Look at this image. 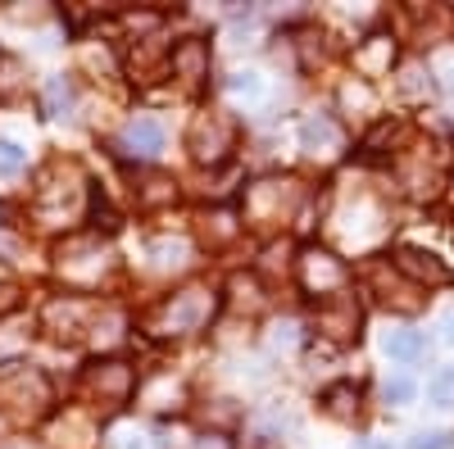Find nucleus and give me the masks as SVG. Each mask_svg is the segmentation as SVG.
Instances as JSON below:
<instances>
[{"mask_svg": "<svg viewBox=\"0 0 454 449\" xmlns=\"http://www.w3.org/2000/svg\"><path fill=\"white\" fill-rule=\"evenodd\" d=\"M340 100H346V109H368L372 105V96H368V87H346V91H340Z\"/></svg>", "mask_w": 454, "mask_h": 449, "instance_id": "obj_24", "label": "nucleus"}, {"mask_svg": "<svg viewBox=\"0 0 454 449\" xmlns=\"http://www.w3.org/2000/svg\"><path fill=\"white\" fill-rule=\"evenodd\" d=\"M300 205V186L291 177H269V182H254L250 196H246V209L254 222H282L291 209Z\"/></svg>", "mask_w": 454, "mask_h": 449, "instance_id": "obj_3", "label": "nucleus"}, {"mask_svg": "<svg viewBox=\"0 0 454 449\" xmlns=\"http://www.w3.org/2000/svg\"><path fill=\"white\" fill-rule=\"evenodd\" d=\"M123 145L132 150V155L150 159V155H160V150H164V128L155 119H132L128 132H123Z\"/></svg>", "mask_w": 454, "mask_h": 449, "instance_id": "obj_12", "label": "nucleus"}, {"mask_svg": "<svg viewBox=\"0 0 454 449\" xmlns=\"http://www.w3.org/2000/svg\"><path fill=\"white\" fill-rule=\"evenodd\" d=\"M359 449H382V445H372V440H364V445H359Z\"/></svg>", "mask_w": 454, "mask_h": 449, "instance_id": "obj_28", "label": "nucleus"}, {"mask_svg": "<svg viewBox=\"0 0 454 449\" xmlns=\"http://www.w3.org/2000/svg\"><path fill=\"white\" fill-rule=\"evenodd\" d=\"M382 350H387L391 359H404V363H413V359H423L427 341H423V331L395 327V331H387V336H382Z\"/></svg>", "mask_w": 454, "mask_h": 449, "instance_id": "obj_14", "label": "nucleus"}, {"mask_svg": "<svg viewBox=\"0 0 454 449\" xmlns=\"http://www.w3.org/2000/svg\"><path fill=\"white\" fill-rule=\"evenodd\" d=\"M368 286L382 295V305L387 309H395V314H419L423 309V286H413L400 268H387V264H377L372 273H368Z\"/></svg>", "mask_w": 454, "mask_h": 449, "instance_id": "obj_6", "label": "nucleus"}, {"mask_svg": "<svg viewBox=\"0 0 454 449\" xmlns=\"http://www.w3.org/2000/svg\"><path fill=\"white\" fill-rule=\"evenodd\" d=\"M359 322H364V309H359L355 295H327L318 305V331L327 336V341H336V345L355 341Z\"/></svg>", "mask_w": 454, "mask_h": 449, "instance_id": "obj_5", "label": "nucleus"}, {"mask_svg": "<svg viewBox=\"0 0 454 449\" xmlns=\"http://www.w3.org/2000/svg\"><path fill=\"white\" fill-rule=\"evenodd\" d=\"M14 305H19V286H14V277L5 268H0V314L14 309Z\"/></svg>", "mask_w": 454, "mask_h": 449, "instance_id": "obj_23", "label": "nucleus"}, {"mask_svg": "<svg viewBox=\"0 0 454 449\" xmlns=\"http://www.w3.org/2000/svg\"><path fill=\"white\" fill-rule=\"evenodd\" d=\"M177 196V186L168 182V177H150V186H145V205H168Z\"/></svg>", "mask_w": 454, "mask_h": 449, "instance_id": "obj_21", "label": "nucleus"}, {"mask_svg": "<svg viewBox=\"0 0 454 449\" xmlns=\"http://www.w3.org/2000/svg\"><path fill=\"white\" fill-rule=\"evenodd\" d=\"M168 64L182 82H200L205 73H209V46L200 42V36H186V42H177L168 50Z\"/></svg>", "mask_w": 454, "mask_h": 449, "instance_id": "obj_11", "label": "nucleus"}, {"mask_svg": "<svg viewBox=\"0 0 454 449\" xmlns=\"http://www.w3.org/2000/svg\"><path fill=\"white\" fill-rule=\"evenodd\" d=\"M150 254L160 259V264L168 268H177V264H186V241H150Z\"/></svg>", "mask_w": 454, "mask_h": 449, "instance_id": "obj_17", "label": "nucleus"}, {"mask_svg": "<svg viewBox=\"0 0 454 449\" xmlns=\"http://www.w3.org/2000/svg\"><path fill=\"white\" fill-rule=\"evenodd\" d=\"M300 145L309 150V155H336L340 145H346V136H340V128H336V119L332 114H314V119H305L300 123Z\"/></svg>", "mask_w": 454, "mask_h": 449, "instance_id": "obj_10", "label": "nucleus"}, {"mask_svg": "<svg viewBox=\"0 0 454 449\" xmlns=\"http://www.w3.org/2000/svg\"><path fill=\"white\" fill-rule=\"evenodd\" d=\"M395 268L413 282V286H445L450 282V268L432 250H419V245H400L395 250Z\"/></svg>", "mask_w": 454, "mask_h": 449, "instance_id": "obj_7", "label": "nucleus"}, {"mask_svg": "<svg viewBox=\"0 0 454 449\" xmlns=\"http://www.w3.org/2000/svg\"><path fill=\"white\" fill-rule=\"evenodd\" d=\"M432 78H436V87L445 96H454V46H445V50L432 55Z\"/></svg>", "mask_w": 454, "mask_h": 449, "instance_id": "obj_15", "label": "nucleus"}, {"mask_svg": "<svg viewBox=\"0 0 454 449\" xmlns=\"http://www.w3.org/2000/svg\"><path fill=\"white\" fill-rule=\"evenodd\" d=\"M432 399H436L441 408H450V404H454V363H450V368H441L436 377H432Z\"/></svg>", "mask_w": 454, "mask_h": 449, "instance_id": "obj_18", "label": "nucleus"}, {"mask_svg": "<svg viewBox=\"0 0 454 449\" xmlns=\"http://www.w3.org/2000/svg\"><path fill=\"white\" fill-rule=\"evenodd\" d=\"M346 264H340L336 254H327V250H318V245H309L305 254H300V286H305L309 295H332V290H340L346 286Z\"/></svg>", "mask_w": 454, "mask_h": 449, "instance_id": "obj_4", "label": "nucleus"}, {"mask_svg": "<svg viewBox=\"0 0 454 449\" xmlns=\"http://www.w3.org/2000/svg\"><path fill=\"white\" fill-rule=\"evenodd\" d=\"M23 168H27L23 145H14V141H0V173H5V177H19Z\"/></svg>", "mask_w": 454, "mask_h": 449, "instance_id": "obj_16", "label": "nucleus"}, {"mask_svg": "<svg viewBox=\"0 0 454 449\" xmlns=\"http://www.w3.org/2000/svg\"><path fill=\"white\" fill-rule=\"evenodd\" d=\"M186 145H192V155L200 164H218L227 150L237 145V123L232 114H223V109H205V114H196L192 132H186Z\"/></svg>", "mask_w": 454, "mask_h": 449, "instance_id": "obj_1", "label": "nucleus"}, {"mask_svg": "<svg viewBox=\"0 0 454 449\" xmlns=\"http://www.w3.org/2000/svg\"><path fill=\"white\" fill-rule=\"evenodd\" d=\"M382 395H387V404H409L413 399V377H387V386H382Z\"/></svg>", "mask_w": 454, "mask_h": 449, "instance_id": "obj_20", "label": "nucleus"}, {"mask_svg": "<svg viewBox=\"0 0 454 449\" xmlns=\"http://www.w3.org/2000/svg\"><path fill=\"white\" fill-rule=\"evenodd\" d=\"M132 386H137V377H132L128 363H96V368L87 372V391L100 395V399H114V404L128 399Z\"/></svg>", "mask_w": 454, "mask_h": 449, "instance_id": "obj_8", "label": "nucleus"}, {"mask_svg": "<svg viewBox=\"0 0 454 449\" xmlns=\"http://www.w3.org/2000/svg\"><path fill=\"white\" fill-rule=\"evenodd\" d=\"M46 100H51V114H59V105L68 109V105H73V82H64V78H55V82L46 87Z\"/></svg>", "mask_w": 454, "mask_h": 449, "instance_id": "obj_22", "label": "nucleus"}, {"mask_svg": "<svg viewBox=\"0 0 454 449\" xmlns=\"http://www.w3.org/2000/svg\"><path fill=\"white\" fill-rule=\"evenodd\" d=\"M391 59H395V42L387 32H372L355 46V73L359 78H382V73H391Z\"/></svg>", "mask_w": 454, "mask_h": 449, "instance_id": "obj_9", "label": "nucleus"}, {"mask_svg": "<svg viewBox=\"0 0 454 449\" xmlns=\"http://www.w3.org/2000/svg\"><path fill=\"white\" fill-rule=\"evenodd\" d=\"M454 440V431H423L419 440H413V449H445Z\"/></svg>", "mask_w": 454, "mask_h": 449, "instance_id": "obj_25", "label": "nucleus"}, {"mask_svg": "<svg viewBox=\"0 0 454 449\" xmlns=\"http://www.w3.org/2000/svg\"><path fill=\"white\" fill-rule=\"evenodd\" d=\"M227 87H232V91H246V96H250V91H259V82H254V73H237V78L227 82Z\"/></svg>", "mask_w": 454, "mask_h": 449, "instance_id": "obj_26", "label": "nucleus"}, {"mask_svg": "<svg viewBox=\"0 0 454 449\" xmlns=\"http://www.w3.org/2000/svg\"><path fill=\"white\" fill-rule=\"evenodd\" d=\"M450 205H454V186H450Z\"/></svg>", "mask_w": 454, "mask_h": 449, "instance_id": "obj_29", "label": "nucleus"}, {"mask_svg": "<svg viewBox=\"0 0 454 449\" xmlns=\"http://www.w3.org/2000/svg\"><path fill=\"white\" fill-rule=\"evenodd\" d=\"M323 408H327L332 418H340V422H355V418H359V386H355V382L327 386V391H323Z\"/></svg>", "mask_w": 454, "mask_h": 449, "instance_id": "obj_13", "label": "nucleus"}, {"mask_svg": "<svg viewBox=\"0 0 454 449\" xmlns=\"http://www.w3.org/2000/svg\"><path fill=\"white\" fill-rule=\"evenodd\" d=\"M209 318H214V290L192 286V290L164 299L160 314H155V327L160 331H200Z\"/></svg>", "mask_w": 454, "mask_h": 449, "instance_id": "obj_2", "label": "nucleus"}, {"mask_svg": "<svg viewBox=\"0 0 454 449\" xmlns=\"http://www.w3.org/2000/svg\"><path fill=\"white\" fill-rule=\"evenodd\" d=\"M423 87H432V68H423V64H409V68H404V82H400V91H404V96H423Z\"/></svg>", "mask_w": 454, "mask_h": 449, "instance_id": "obj_19", "label": "nucleus"}, {"mask_svg": "<svg viewBox=\"0 0 454 449\" xmlns=\"http://www.w3.org/2000/svg\"><path fill=\"white\" fill-rule=\"evenodd\" d=\"M200 449H223V440H218V436H209V440H205Z\"/></svg>", "mask_w": 454, "mask_h": 449, "instance_id": "obj_27", "label": "nucleus"}]
</instances>
